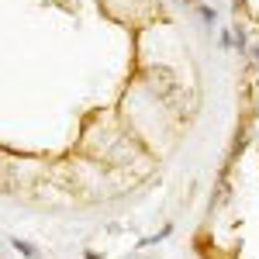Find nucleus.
Here are the masks:
<instances>
[{"label": "nucleus", "mask_w": 259, "mask_h": 259, "mask_svg": "<svg viewBox=\"0 0 259 259\" xmlns=\"http://www.w3.org/2000/svg\"><path fill=\"white\" fill-rule=\"evenodd\" d=\"M200 18H204V24H214V11H211V7H204V11H200Z\"/></svg>", "instance_id": "f257e3e1"}, {"label": "nucleus", "mask_w": 259, "mask_h": 259, "mask_svg": "<svg viewBox=\"0 0 259 259\" xmlns=\"http://www.w3.org/2000/svg\"><path fill=\"white\" fill-rule=\"evenodd\" d=\"M252 56H256V59H259V41H256V49H252Z\"/></svg>", "instance_id": "f03ea898"}]
</instances>
